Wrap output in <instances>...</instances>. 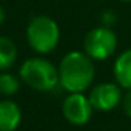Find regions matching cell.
Instances as JSON below:
<instances>
[{
    "mask_svg": "<svg viewBox=\"0 0 131 131\" xmlns=\"http://www.w3.org/2000/svg\"><path fill=\"white\" fill-rule=\"evenodd\" d=\"M59 85L68 93H83L94 80L96 68L93 59L83 51L65 54L59 63Z\"/></svg>",
    "mask_w": 131,
    "mask_h": 131,
    "instance_id": "cell-1",
    "label": "cell"
},
{
    "mask_svg": "<svg viewBox=\"0 0 131 131\" xmlns=\"http://www.w3.org/2000/svg\"><path fill=\"white\" fill-rule=\"evenodd\" d=\"M28 45L39 54H48L59 45L60 28L49 16H34L26 26Z\"/></svg>",
    "mask_w": 131,
    "mask_h": 131,
    "instance_id": "cell-2",
    "label": "cell"
},
{
    "mask_svg": "<svg viewBox=\"0 0 131 131\" xmlns=\"http://www.w3.org/2000/svg\"><path fill=\"white\" fill-rule=\"evenodd\" d=\"M20 79L36 91H51L59 85V70L46 59L31 57L22 63Z\"/></svg>",
    "mask_w": 131,
    "mask_h": 131,
    "instance_id": "cell-3",
    "label": "cell"
},
{
    "mask_svg": "<svg viewBox=\"0 0 131 131\" xmlns=\"http://www.w3.org/2000/svg\"><path fill=\"white\" fill-rule=\"evenodd\" d=\"M117 49V36L110 26H97L86 32L83 39V51L93 60L110 59Z\"/></svg>",
    "mask_w": 131,
    "mask_h": 131,
    "instance_id": "cell-4",
    "label": "cell"
},
{
    "mask_svg": "<svg viewBox=\"0 0 131 131\" xmlns=\"http://www.w3.org/2000/svg\"><path fill=\"white\" fill-rule=\"evenodd\" d=\"M93 105L83 93H71L62 103V114L71 125L82 126L93 116Z\"/></svg>",
    "mask_w": 131,
    "mask_h": 131,
    "instance_id": "cell-5",
    "label": "cell"
},
{
    "mask_svg": "<svg viewBox=\"0 0 131 131\" xmlns=\"http://www.w3.org/2000/svg\"><path fill=\"white\" fill-rule=\"evenodd\" d=\"M122 86L119 83L105 82L96 85L88 99L96 111H111L122 102Z\"/></svg>",
    "mask_w": 131,
    "mask_h": 131,
    "instance_id": "cell-6",
    "label": "cell"
},
{
    "mask_svg": "<svg viewBox=\"0 0 131 131\" xmlns=\"http://www.w3.org/2000/svg\"><path fill=\"white\" fill-rule=\"evenodd\" d=\"M22 122L20 106L9 99L0 100V131H16Z\"/></svg>",
    "mask_w": 131,
    "mask_h": 131,
    "instance_id": "cell-7",
    "label": "cell"
},
{
    "mask_svg": "<svg viewBox=\"0 0 131 131\" xmlns=\"http://www.w3.org/2000/svg\"><path fill=\"white\" fill-rule=\"evenodd\" d=\"M114 77L123 90H131V48L123 51L114 62Z\"/></svg>",
    "mask_w": 131,
    "mask_h": 131,
    "instance_id": "cell-8",
    "label": "cell"
},
{
    "mask_svg": "<svg viewBox=\"0 0 131 131\" xmlns=\"http://www.w3.org/2000/svg\"><path fill=\"white\" fill-rule=\"evenodd\" d=\"M17 59L16 43L5 36H0V71L9 70Z\"/></svg>",
    "mask_w": 131,
    "mask_h": 131,
    "instance_id": "cell-9",
    "label": "cell"
},
{
    "mask_svg": "<svg viewBox=\"0 0 131 131\" xmlns=\"http://www.w3.org/2000/svg\"><path fill=\"white\" fill-rule=\"evenodd\" d=\"M20 88V82L16 76L9 73L0 74V94L3 96H14Z\"/></svg>",
    "mask_w": 131,
    "mask_h": 131,
    "instance_id": "cell-10",
    "label": "cell"
},
{
    "mask_svg": "<svg viewBox=\"0 0 131 131\" xmlns=\"http://www.w3.org/2000/svg\"><path fill=\"white\" fill-rule=\"evenodd\" d=\"M122 108H123V113L131 117V90H126V93L122 96Z\"/></svg>",
    "mask_w": 131,
    "mask_h": 131,
    "instance_id": "cell-11",
    "label": "cell"
},
{
    "mask_svg": "<svg viewBox=\"0 0 131 131\" xmlns=\"http://www.w3.org/2000/svg\"><path fill=\"white\" fill-rule=\"evenodd\" d=\"M5 19H6V13H5V9H3V6L0 5V25H2L3 22H5Z\"/></svg>",
    "mask_w": 131,
    "mask_h": 131,
    "instance_id": "cell-12",
    "label": "cell"
},
{
    "mask_svg": "<svg viewBox=\"0 0 131 131\" xmlns=\"http://www.w3.org/2000/svg\"><path fill=\"white\" fill-rule=\"evenodd\" d=\"M122 2H131V0H122Z\"/></svg>",
    "mask_w": 131,
    "mask_h": 131,
    "instance_id": "cell-13",
    "label": "cell"
}]
</instances>
